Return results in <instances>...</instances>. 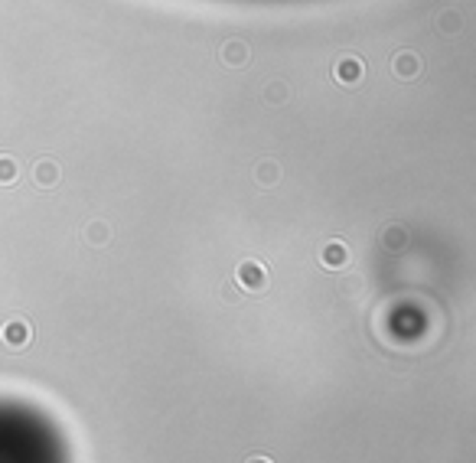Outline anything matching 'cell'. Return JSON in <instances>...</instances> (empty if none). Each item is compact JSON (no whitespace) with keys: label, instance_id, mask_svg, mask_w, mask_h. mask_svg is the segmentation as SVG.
Returning a JSON list of instances; mask_svg holds the SVG:
<instances>
[{"label":"cell","instance_id":"obj_2","mask_svg":"<svg viewBox=\"0 0 476 463\" xmlns=\"http://www.w3.org/2000/svg\"><path fill=\"white\" fill-rule=\"evenodd\" d=\"M0 339L10 349H23L26 343H30V326L23 320H10V323H3V330H0Z\"/></svg>","mask_w":476,"mask_h":463},{"label":"cell","instance_id":"obj_11","mask_svg":"<svg viewBox=\"0 0 476 463\" xmlns=\"http://www.w3.org/2000/svg\"><path fill=\"white\" fill-rule=\"evenodd\" d=\"M404 232H401V228H389V232H385V245H389V248H401V245H404Z\"/></svg>","mask_w":476,"mask_h":463},{"label":"cell","instance_id":"obj_7","mask_svg":"<svg viewBox=\"0 0 476 463\" xmlns=\"http://www.w3.org/2000/svg\"><path fill=\"white\" fill-rule=\"evenodd\" d=\"M222 63L226 65H245L248 63V46L241 39H228L222 46Z\"/></svg>","mask_w":476,"mask_h":463},{"label":"cell","instance_id":"obj_4","mask_svg":"<svg viewBox=\"0 0 476 463\" xmlns=\"http://www.w3.org/2000/svg\"><path fill=\"white\" fill-rule=\"evenodd\" d=\"M320 261L326 264V268H346L349 264V248L343 245V241H329V245H323V251H320Z\"/></svg>","mask_w":476,"mask_h":463},{"label":"cell","instance_id":"obj_10","mask_svg":"<svg viewBox=\"0 0 476 463\" xmlns=\"http://www.w3.org/2000/svg\"><path fill=\"white\" fill-rule=\"evenodd\" d=\"M277 163H261V166H258V183H268V186H271V183H277Z\"/></svg>","mask_w":476,"mask_h":463},{"label":"cell","instance_id":"obj_1","mask_svg":"<svg viewBox=\"0 0 476 463\" xmlns=\"http://www.w3.org/2000/svg\"><path fill=\"white\" fill-rule=\"evenodd\" d=\"M238 281L248 290H264L268 288V271L258 261H241L238 264Z\"/></svg>","mask_w":476,"mask_h":463},{"label":"cell","instance_id":"obj_3","mask_svg":"<svg viewBox=\"0 0 476 463\" xmlns=\"http://www.w3.org/2000/svg\"><path fill=\"white\" fill-rule=\"evenodd\" d=\"M333 76H336V82H343V85H352V82L363 78V63H359L356 56H343L336 63V69H333Z\"/></svg>","mask_w":476,"mask_h":463},{"label":"cell","instance_id":"obj_12","mask_svg":"<svg viewBox=\"0 0 476 463\" xmlns=\"http://www.w3.org/2000/svg\"><path fill=\"white\" fill-rule=\"evenodd\" d=\"M245 463H271L268 457H251V460H245Z\"/></svg>","mask_w":476,"mask_h":463},{"label":"cell","instance_id":"obj_6","mask_svg":"<svg viewBox=\"0 0 476 463\" xmlns=\"http://www.w3.org/2000/svg\"><path fill=\"white\" fill-rule=\"evenodd\" d=\"M391 69H395V76L411 78V76L421 72V63H418V56H414V52H398V56L391 59Z\"/></svg>","mask_w":476,"mask_h":463},{"label":"cell","instance_id":"obj_5","mask_svg":"<svg viewBox=\"0 0 476 463\" xmlns=\"http://www.w3.org/2000/svg\"><path fill=\"white\" fill-rule=\"evenodd\" d=\"M59 176H63V170H59V163H52V160H39L36 166H33V183L43 189H50L59 183Z\"/></svg>","mask_w":476,"mask_h":463},{"label":"cell","instance_id":"obj_9","mask_svg":"<svg viewBox=\"0 0 476 463\" xmlns=\"http://www.w3.org/2000/svg\"><path fill=\"white\" fill-rule=\"evenodd\" d=\"M17 173H20V170H17V160H13V157H0V183L10 186L13 180H17Z\"/></svg>","mask_w":476,"mask_h":463},{"label":"cell","instance_id":"obj_8","mask_svg":"<svg viewBox=\"0 0 476 463\" xmlns=\"http://www.w3.org/2000/svg\"><path fill=\"white\" fill-rule=\"evenodd\" d=\"M85 238L91 241V245H105V241L111 238V232L105 228V222H91V226L85 228Z\"/></svg>","mask_w":476,"mask_h":463}]
</instances>
